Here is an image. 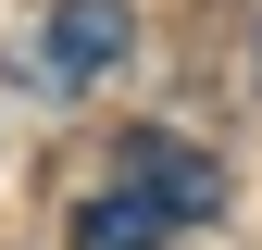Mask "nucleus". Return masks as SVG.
I'll list each match as a JSON object with an SVG mask.
<instances>
[{"label": "nucleus", "instance_id": "obj_1", "mask_svg": "<svg viewBox=\"0 0 262 250\" xmlns=\"http://www.w3.org/2000/svg\"><path fill=\"white\" fill-rule=\"evenodd\" d=\"M212 213H225V175H212L187 138H162V125H150V138H125V163L75 200L62 250H175L187 225H212Z\"/></svg>", "mask_w": 262, "mask_h": 250}, {"label": "nucleus", "instance_id": "obj_2", "mask_svg": "<svg viewBox=\"0 0 262 250\" xmlns=\"http://www.w3.org/2000/svg\"><path fill=\"white\" fill-rule=\"evenodd\" d=\"M125 38H138V25H125V0H62L50 38L25 50V62H38L50 88H88V75H113V62H125Z\"/></svg>", "mask_w": 262, "mask_h": 250}]
</instances>
